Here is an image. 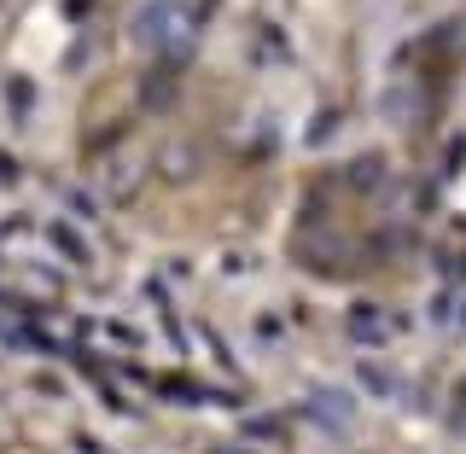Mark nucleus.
Listing matches in <instances>:
<instances>
[{"label": "nucleus", "instance_id": "nucleus-1", "mask_svg": "<svg viewBox=\"0 0 466 454\" xmlns=\"http://www.w3.org/2000/svg\"><path fill=\"white\" fill-rule=\"evenodd\" d=\"M187 35V12L181 6H146L140 18H135V41L140 47H152V53H164V47H175V41Z\"/></svg>", "mask_w": 466, "mask_h": 454}, {"label": "nucleus", "instance_id": "nucleus-2", "mask_svg": "<svg viewBox=\"0 0 466 454\" xmlns=\"http://www.w3.org/2000/svg\"><path fill=\"white\" fill-rule=\"evenodd\" d=\"M309 414H315V419H327V426H332V431H344V426H350V419H356V408H350V402L339 397V390H320V397L309 402Z\"/></svg>", "mask_w": 466, "mask_h": 454}]
</instances>
